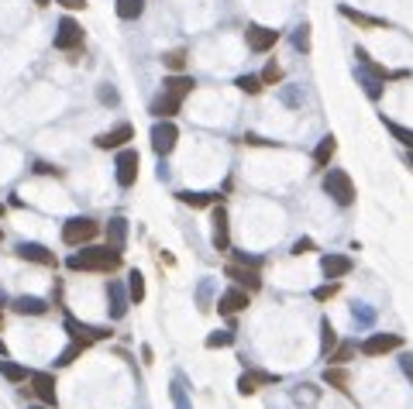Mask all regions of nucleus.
Returning a JSON list of instances; mask_svg holds the SVG:
<instances>
[{
	"instance_id": "nucleus-1",
	"label": "nucleus",
	"mask_w": 413,
	"mask_h": 409,
	"mask_svg": "<svg viewBox=\"0 0 413 409\" xmlns=\"http://www.w3.org/2000/svg\"><path fill=\"white\" fill-rule=\"evenodd\" d=\"M66 265H69L73 272H79V269H83V272H114L121 265V252H114L111 244H107V248H86V244H83V252L73 254Z\"/></svg>"
},
{
	"instance_id": "nucleus-2",
	"label": "nucleus",
	"mask_w": 413,
	"mask_h": 409,
	"mask_svg": "<svg viewBox=\"0 0 413 409\" xmlns=\"http://www.w3.org/2000/svg\"><path fill=\"white\" fill-rule=\"evenodd\" d=\"M97 234H100V224H97V220H90V217H73V220H66V224H62V241H66L69 248H83V244H90Z\"/></svg>"
},
{
	"instance_id": "nucleus-3",
	"label": "nucleus",
	"mask_w": 413,
	"mask_h": 409,
	"mask_svg": "<svg viewBox=\"0 0 413 409\" xmlns=\"http://www.w3.org/2000/svg\"><path fill=\"white\" fill-rule=\"evenodd\" d=\"M324 193L331 196L337 207H352V203H355V182H352V175L345 172V169H331V172L324 175Z\"/></svg>"
},
{
	"instance_id": "nucleus-4",
	"label": "nucleus",
	"mask_w": 413,
	"mask_h": 409,
	"mask_svg": "<svg viewBox=\"0 0 413 409\" xmlns=\"http://www.w3.org/2000/svg\"><path fill=\"white\" fill-rule=\"evenodd\" d=\"M114 169H118V186H124V190H131L138 182V169H141V155H138L135 148H124L118 155V162H114Z\"/></svg>"
},
{
	"instance_id": "nucleus-5",
	"label": "nucleus",
	"mask_w": 413,
	"mask_h": 409,
	"mask_svg": "<svg viewBox=\"0 0 413 409\" xmlns=\"http://www.w3.org/2000/svg\"><path fill=\"white\" fill-rule=\"evenodd\" d=\"M179 141V128L173 120H155V128H152V148H155V155H169L173 148H176Z\"/></svg>"
},
{
	"instance_id": "nucleus-6",
	"label": "nucleus",
	"mask_w": 413,
	"mask_h": 409,
	"mask_svg": "<svg viewBox=\"0 0 413 409\" xmlns=\"http://www.w3.org/2000/svg\"><path fill=\"white\" fill-rule=\"evenodd\" d=\"M56 48L59 52H79L83 48V28L73 18L59 21V31H56Z\"/></svg>"
},
{
	"instance_id": "nucleus-7",
	"label": "nucleus",
	"mask_w": 413,
	"mask_h": 409,
	"mask_svg": "<svg viewBox=\"0 0 413 409\" xmlns=\"http://www.w3.org/2000/svg\"><path fill=\"white\" fill-rule=\"evenodd\" d=\"M245 41H248V48L252 52H269L275 48V41H279V31L275 28H265V24H248V31H245Z\"/></svg>"
},
{
	"instance_id": "nucleus-8",
	"label": "nucleus",
	"mask_w": 413,
	"mask_h": 409,
	"mask_svg": "<svg viewBox=\"0 0 413 409\" xmlns=\"http://www.w3.org/2000/svg\"><path fill=\"white\" fill-rule=\"evenodd\" d=\"M403 348V337L399 333H369L365 341H362V354H369V358H375V354H389V351Z\"/></svg>"
},
{
	"instance_id": "nucleus-9",
	"label": "nucleus",
	"mask_w": 413,
	"mask_h": 409,
	"mask_svg": "<svg viewBox=\"0 0 413 409\" xmlns=\"http://www.w3.org/2000/svg\"><path fill=\"white\" fill-rule=\"evenodd\" d=\"M224 275L228 279H235L241 289H248V292H258L262 289V279H258V269H252V265H238V262H231L228 269H224Z\"/></svg>"
},
{
	"instance_id": "nucleus-10",
	"label": "nucleus",
	"mask_w": 413,
	"mask_h": 409,
	"mask_svg": "<svg viewBox=\"0 0 413 409\" xmlns=\"http://www.w3.org/2000/svg\"><path fill=\"white\" fill-rule=\"evenodd\" d=\"M214 248L217 252H228L231 248V231H228V210L224 203H214Z\"/></svg>"
},
{
	"instance_id": "nucleus-11",
	"label": "nucleus",
	"mask_w": 413,
	"mask_h": 409,
	"mask_svg": "<svg viewBox=\"0 0 413 409\" xmlns=\"http://www.w3.org/2000/svg\"><path fill=\"white\" fill-rule=\"evenodd\" d=\"M248 296H252V292L241 289V286H238V289H228L220 299H217V310L224 313V316H235V313H241L248 306Z\"/></svg>"
},
{
	"instance_id": "nucleus-12",
	"label": "nucleus",
	"mask_w": 413,
	"mask_h": 409,
	"mask_svg": "<svg viewBox=\"0 0 413 409\" xmlns=\"http://www.w3.org/2000/svg\"><path fill=\"white\" fill-rule=\"evenodd\" d=\"M31 392L45 406H56V378L49 371H31Z\"/></svg>"
},
{
	"instance_id": "nucleus-13",
	"label": "nucleus",
	"mask_w": 413,
	"mask_h": 409,
	"mask_svg": "<svg viewBox=\"0 0 413 409\" xmlns=\"http://www.w3.org/2000/svg\"><path fill=\"white\" fill-rule=\"evenodd\" d=\"M131 138H135V128H131V124H118V128H111V131L97 135V148L111 152V148H121V145L131 141Z\"/></svg>"
},
{
	"instance_id": "nucleus-14",
	"label": "nucleus",
	"mask_w": 413,
	"mask_h": 409,
	"mask_svg": "<svg viewBox=\"0 0 413 409\" xmlns=\"http://www.w3.org/2000/svg\"><path fill=\"white\" fill-rule=\"evenodd\" d=\"M355 269V262L348 254H324L320 258V272L327 275V279H341V275H348Z\"/></svg>"
},
{
	"instance_id": "nucleus-15",
	"label": "nucleus",
	"mask_w": 413,
	"mask_h": 409,
	"mask_svg": "<svg viewBox=\"0 0 413 409\" xmlns=\"http://www.w3.org/2000/svg\"><path fill=\"white\" fill-rule=\"evenodd\" d=\"M66 331L73 333L76 341H86V344H93V341H107L111 331H97V327H90V323H79L73 316H66Z\"/></svg>"
},
{
	"instance_id": "nucleus-16",
	"label": "nucleus",
	"mask_w": 413,
	"mask_h": 409,
	"mask_svg": "<svg viewBox=\"0 0 413 409\" xmlns=\"http://www.w3.org/2000/svg\"><path fill=\"white\" fill-rule=\"evenodd\" d=\"M18 254L24 258V262H35V265H56V254L49 252L45 244H35V241L18 244Z\"/></svg>"
},
{
	"instance_id": "nucleus-17",
	"label": "nucleus",
	"mask_w": 413,
	"mask_h": 409,
	"mask_svg": "<svg viewBox=\"0 0 413 409\" xmlns=\"http://www.w3.org/2000/svg\"><path fill=\"white\" fill-rule=\"evenodd\" d=\"M179 107H183V97H173V93H165L162 90V97L152 100V114L158 120H173V114H179Z\"/></svg>"
},
{
	"instance_id": "nucleus-18",
	"label": "nucleus",
	"mask_w": 413,
	"mask_h": 409,
	"mask_svg": "<svg viewBox=\"0 0 413 409\" xmlns=\"http://www.w3.org/2000/svg\"><path fill=\"white\" fill-rule=\"evenodd\" d=\"M341 18H348L352 24H358V28H386V21H382V18L362 14V11H355L352 4H341Z\"/></svg>"
},
{
	"instance_id": "nucleus-19",
	"label": "nucleus",
	"mask_w": 413,
	"mask_h": 409,
	"mask_svg": "<svg viewBox=\"0 0 413 409\" xmlns=\"http://www.w3.org/2000/svg\"><path fill=\"white\" fill-rule=\"evenodd\" d=\"M162 90L165 93H173V97H190L193 90H197V79H190V76H169L165 83H162Z\"/></svg>"
},
{
	"instance_id": "nucleus-20",
	"label": "nucleus",
	"mask_w": 413,
	"mask_h": 409,
	"mask_svg": "<svg viewBox=\"0 0 413 409\" xmlns=\"http://www.w3.org/2000/svg\"><path fill=\"white\" fill-rule=\"evenodd\" d=\"M107 244H111L114 252H124V244H128V220H121V217L111 220V227H107Z\"/></svg>"
},
{
	"instance_id": "nucleus-21",
	"label": "nucleus",
	"mask_w": 413,
	"mask_h": 409,
	"mask_svg": "<svg viewBox=\"0 0 413 409\" xmlns=\"http://www.w3.org/2000/svg\"><path fill=\"white\" fill-rule=\"evenodd\" d=\"M107 299H111V316L121 320V316L128 313V299H131V296H124V289H121L118 282H111V286H107Z\"/></svg>"
},
{
	"instance_id": "nucleus-22",
	"label": "nucleus",
	"mask_w": 413,
	"mask_h": 409,
	"mask_svg": "<svg viewBox=\"0 0 413 409\" xmlns=\"http://www.w3.org/2000/svg\"><path fill=\"white\" fill-rule=\"evenodd\" d=\"M179 203H186V207H214V203H220V196L217 193H190V190H183V193H176Z\"/></svg>"
},
{
	"instance_id": "nucleus-23",
	"label": "nucleus",
	"mask_w": 413,
	"mask_h": 409,
	"mask_svg": "<svg viewBox=\"0 0 413 409\" xmlns=\"http://www.w3.org/2000/svg\"><path fill=\"white\" fill-rule=\"evenodd\" d=\"M14 310H18V313H31V316H41V313H49V303L39 299V296H18V299H14Z\"/></svg>"
},
{
	"instance_id": "nucleus-24",
	"label": "nucleus",
	"mask_w": 413,
	"mask_h": 409,
	"mask_svg": "<svg viewBox=\"0 0 413 409\" xmlns=\"http://www.w3.org/2000/svg\"><path fill=\"white\" fill-rule=\"evenodd\" d=\"M335 152H337V138H335V135H327V138H324V141H320V145L314 148V162L320 165V169H324V165H327V162L335 158Z\"/></svg>"
},
{
	"instance_id": "nucleus-25",
	"label": "nucleus",
	"mask_w": 413,
	"mask_h": 409,
	"mask_svg": "<svg viewBox=\"0 0 413 409\" xmlns=\"http://www.w3.org/2000/svg\"><path fill=\"white\" fill-rule=\"evenodd\" d=\"M114 11H118L121 21H138L141 18V11H145V0H118Z\"/></svg>"
},
{
	"instance_id": "nucleus-26",
	"label": "nucleus",
	"mask_w": 413,
	"mask_h": 409,
	"mask_svg": "<svg viewBox=\"0 0 413 409\" xmlns=\"http://www.w3.org/2000/svg\"><path fill=\"white\" fill-rule=\"evenodd\" d=\"M324 382H327V385H335V389H341V392H352V389H348V385H352V375H348L345 368H327V371H324Z\"/></svg>"
},
{
	"instance_id": "nucleus-27",
	"label": "nucleus",
	"mask_w": 413,
	"mask_h": 409,
	"mask_svg": "<svg viewBox=\"0 0 413 409\" xmlns=\"http://www.w3.org/2000/svg\"><path fill=\"white\" fill-rule=\"evenodd\" d=\"M337 348V333L331 327V320H320V351H324V358Z\"/></svg>"
},
{
	"instance_id": "nucleus-28",
	"label": "nucleus",
	"mask_w": 413,
	"mask_h": 409,
	"mask_svg": "<svg viewBox=\"0 0 413 409\" xmlns=\"http://www.w3.org/2000/svg\"><path fill=\"white\" fill-rule=\"evenodd\" d=\"M162 62H165V69L183 73V69H186V48H173V52H165V56H162Z\"/></svg>"
},
{
	"instance_id": "nucleus-29",
	"label": "nucleus",
	"mask_w": 413,
	"mask_h": 409,
	"mask_svg": "<svg viewBox=\"0 0 413 409\" xmlns=\"http://www.w3.org/2000/svg\"><path fill=\"white\" fill-rule=\"evenodd\" d=\"M90 348V344H86V341H76V337H73V344H69V348L62 351L59 354V361H56V365H73V361H76L79 354H83V351Z\"/></svg>"
},
{
	"instance_id": "nucleus-30",
	"label": "nucleus",
	"mask_w": 413,
	"mask_h": 409,
	"mask_svg": "<svg viewBox=\"0 0 413 409\" xmlns=\"http://www.w3.org/2000/svg\"><path fill=\"white\" fill-rule=\"evenodd\" d=\"M0 375H4L7 382H24V378H28V368H21L14 361H0Z\"/></svg>"
},
{
	"instance_id": "nucleus-31",
	"label": "nucleus",
	"mask_w": 413,
	"mask_h": 409,
	"mask_svg": "<svg viewBox=\"0 0 413 409\" xmlns=\"http://www.w3.org/2000/svg\"><path fill=\"white\" fill-rule=\"evenodd\" d=\"M355 344H337L335 351H331V354H327V358H331V365H348V361H352L355 358Z\"/></svg>"
},
{
	"instance_id": "nucleus-32",
	"label": "nucleus",
	"mask_w": 413,
	"mask_h": 409,
	"mask_svg": "<svg viewBox=\"0 0 413 409\" xmlns=\"http://www.w3.org/2000/svg\"><path fill=\"white\" fill-rule=\"evenodd\" d=\"M128 296H131L135 303L145 299V275L141 272H131V279H128Z\"/></svg>"
},
{
	"instance_id": "nucleus-33",
	"label": "nucleus",
	"mask_w": 413,
	"mask_h": 409,
	"mask_svg": "<svg viewBox=\"0 0 413 409\" xmlns=\"http://www.w3.org/2000/svg\"><path fill=\"white\" fill-rule=\"evenodd\" d=\"M386 128H389V135H393L396 141H403L407 148H413V131L410 128H403V124H396V120H386Z\"/></svg>"
},
{
	"instance_id": "nucleus-34",
	"label": "nucleus",
	"mask_w": 413,
	"mask_h": 409,
	"mask_svg": "<svg viewBox=\"0 0 413 409\" xmlns=\"http://www.w3.org/2000/svg\"><path fill=\"white\" fill-rule=\"evenodd\" d=\"M238 90H245V93H262L265 90V83H262V76H238Z\"/></svg>"
},
{
	"instance_id": "nucleus-35",
	"label": "nucleus",
	"mask_w": 413,
	"mask_h": 409,
	"mask_svg": "<svg viewBox=\"0 0 413 409\" xmlns=\"http://www.w3.org/2000/svg\"><path fill=\"white\" fill-rule=\"evenodd\" d=\"M228 344H235V333H228V331H217L207 337V348H228Z\"/></svg>"
},
{
	"instance_id": "nucleus-36",
	"label": "nucleus",
	"mask_w": 413,
	"mask_h": 409,
	"mask_svg": "<svg viewBox=\"0 0 413 409\" xmlns=\"http://www.w3.org/2000/svg\"><path fill=\"white\" fill-rule=\"evenodd\" d=\"M279 79H282V69L275 66V58H272V62L265 66V73H262V83H265V86H275Z\"/></svg>"
},
{
	"instance_id": "nucleus-37",
	"label": "nucleus",
	"mask_w": 413,
	"mask_h": 409,
	"mask_svg": "<svg viewBox=\"0 0 413 409\" xmlns=\"http://www.w3.org/2000/svg\"><path fill=\"white\" fill-rule=\"evenodd\" d=\"M293 45L300 48V52H307V48H310V28H307V24H303V28H296Z\"/></svg>"
},
{
	"instance_id": "nucleus-38",
	"label": "nucleus",
	"mask_w": 413,
	"mask_h": 409,
	"mask_svg": "<svg viewBox=\"0 0 413 409\" xmlns=\"http://www.w3.org/2000/svg\"><path fill=\"white\" fill-rule=\"evenodd\" d=\"M255 389H258V382L252 378V375H248V371H245V375L238 378V392H241V395H252Z\"/></svg>"
},
{
	"instance_id": "nucleus-39",
	"label": "nucleus",
	"mask_w": 413,
	"mask_h": 409,
	"mask_svg": "<svg viewBox=\"0 0 413 409\" xmlns=\"http://www.w3.org/2000/svg\"><path fill=\"white\" fill-rule=\"evenodd\" d=\"M331 296H337V282H327V286L314 289V299H317V303H327Z\"/></svg>"
},
{
	"instance_id": "nucleus-40",
	"label": "nucleus",
	"mask_w": 413,
	"mask_h": 409,
	"mask_svg": "<svg viewBox=\"0 0 413 409\" xmlns=\"http://www.w3.org/2000/svg\"><path fill=\"white\" fill-rule=\"evenodd\" d=\"M296 403H317V389H314V385H300V392H296Z\"/></svg>"
},
{
	"instance_id": "nucleus-41",
	"label": "nucleus",
	"mask_w": 413,
	"mask_h": 409,
	"mask_svg": "<svg viewBox=\"0 0 413 409\" xmlns=\"http://www.w3.org/2000/svg\"><path fill=\"white\" fill-rule=\"evenodd\" d=\"M310 252H314V241H310V237H300L293 244V254H310Z\"/></svg>"
},
{
	"instance_id": "nucleus-42",
	"label": "nucleus",
	"mask_w": 413,
	"mask_h": 409,
	"mask_svg": "<svg viewBox=\"0 0 413 409\" xmlns=\"http://www.w3.org/2000/svg\"><path fill=\"white\" fill-rule=\"evenodd\" d=\"M248 375L255 378L258 385H262V382H265V385H272V382H279V375H269V371H248Z\"/></svg>"
},
{
	"instance_id": "nucleus-43",
	"label": "nucleus",
	"mask_w": 413,
	"mask_h": 409,
	"mask_svg": "<svg viewBox=\"0 0 413 409\" xmlns=\"http://www.w3.org/2000/svg\"><path fill=\"white\" fill-rule=\"evenodd\" d=\"M235 262H238V265H252V269H262V258H252V254H241V252L235 254Z\"/></svg>"
},
{
	"instance_id": "nucleus-44",
	"label": "nucleus",
	"mask_w": 413,
	"mask_h": 409,
	"mask_svg": "<svg viewBox=\"0 0 413 409\" xmlns=\"http://www.w3.org/2000/svg\"><path fill=\"white\" fill-rule=\"evenodd\" d=\"M52 4H62L66 11H86V0H52Z\"/></svg>"
},
{
	"instance_id": "nucleus-45",
	"label": "nucleus",
	"mask_w": 413,
	"mask_h": 409,
	"mask_svg": "<svg viewBox=\"0 0 413 409\" xmlns=\"http://www.w3.org/2000/svg\"><path fill=\"white\" fill-rule=\"evenodd\" d=\"M173 403H176V409H190V403H186V395H183L179 385H173Z\"/></svg>"
},
{
	"instance_id": "nucleus-46",
	"label": "nucleus",
	"mask_w": 413,
	"mask_h": 409,
	"mask_svg": "<svg viewBox=\"0 0 413 409\" xmlns=\"http://www.w3.org/2000/svg\"><path fill=\"white\" fill-rule=\"evenodd\" d=\"M399 365H403V375L413 382V354H403V358H399Z\"/></svg>"
},
{
	"instance_id": "nucleus-47",
	"label": "nucleus",
	"mask_w": 413,
	"mask_h": 409,
	"mask_svg": "<svg viewBox=\"0 0 413 409\" xmlns=\"http://www.w3.org/2000/svg\"><path fill=\"white\" fill-rule=\"evenodd\" d=\"M245 145H275V141H265V138H258V135H245Z\"/></svg>"
},
{
	"instance_id": "nucleus-48",
	"label": "nucleus",
	"mask_w": 413,
	"mask_h": 409,
	"mask_svg": "<svg viewBox=\"0 0 413 409\" xmlns=\"http://www.w3.org/2000/svg\"><path fill=\"white\" fill-rule=\"evenodd\" d=\"M35 172H41V175H62L59 169H52V165H35Z\"/></svg>"
},
{
	"instance_id": "nucleus-49",
	"label": "nucleus",
	"mask_w": 413,
	"mask_h": 409,
	"mask_svg": "<svg viewBox=\"0 0 413 409\" xmlns=\"http://www.w3.org/2000/svg\"><path fill=\"white\" fill-rule=\"evenodd\" d=\"M35 4H39V7H49V4H52V0H35Z\"/></svg>"
},
{
	"instance_id": "nucleus-50",
	"label": "nucleus",
	"mask_w": 413,
	"mask_h": 409,
	"mask_svg": "<svg viewBox=\"0 0 413 409\" xmlns=\"http://www.w3.org/2000/svg\"><path fill=\"white\" fill-rule=\"evenodd\" d=\"M0 354H4V358H7V348H4V341H0Z\"/></svg>"
},
{
	"instance_id": "nucleus-51",
	"label": "nucleus",
	"mask_w": 413,
	"mask_h": 409,
	"mask_svg": "<svg viewBox=\"0 0 413 409\" xmlns=\"http://www.w3.org/2000/svg\"><path fill=\"white\" fill-rule=\"evenodd\" d=\"M410 169H413V155H410Z\"/></svg>"
},
{
	"instance_id": "nucleus-52",
	"label": "nucleus",
	"mask_w": 413,
	"mask_h": 409,
	"mask_svg": "<svg viewBox=\"0 0 413 409\" xmlns=\"http://www.w3.org/2000/svg\"><path fill=\"white\" fill-rule=\"evenodd\" d=\"M35 409H49V406H35Z\"/></svg>"
},
{
	"instance_id": "nucleus-53",
	"label": "nucleus",
	"mask_w": 413,
	"mask_h": 409,
	"mask_svg": "<svg viewBox=\"0 0 413 409\" xmlns=\"http://www.w3.org/2000/svg\"><path fill=\"white\" fill-rule=\"evenodd\" d=\"M0 327H4V320H0Z\"/></svg>"
},
{
	"instance_id": "nucleus-54",
	"label": "nucleus",
	"mask_w": 413,
	"mask_h": 409,
	"mask_svg": "<svg viewBox=\"0 0 413 409\" xmlns=\"http://www.w3.org/2000/svg\"><path fill=\"white\" fill-rule=\"evenodd\" d=\"M0 237H4V231H0Z\"/></svg>"
}]
</instances>
